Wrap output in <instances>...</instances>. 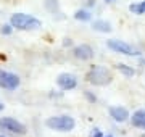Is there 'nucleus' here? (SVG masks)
<instances>
[{
  "label": "nucleus",
  "instance_id": "nucleus-22",
  "mask_svg": "<svg viewBox=\"0 0 145 137\" xmlns=\"http://www.w3.org/2000/svg\"><path fill=\"white\" fill-rule=\"evenodd\" d=\"M0 137H5V136H3V134H0Z\"/></svg>",
  "mask_w": 145,
  "mask_h": 137
},
{
  "label": "nucleus",
  "instance_id": "nucleus-21",
  "mask_svg": "<svg viewBox=\"0 0 145 137\" xmlns=\"http://www.w3.org/2000/svg\"><path fill=\"white\" fill-rule=\"evenodd\" d=\"M105 2H113V0H105Z\"/></svg>",
  "mask_w": 145,
  "mask_h": 137
},
{
  "label": "nucleus",
  "instance_id": "nucleus-24",
  "mask_svg": "<svg viewBox=\"0 0 145 137\" xmlns=\"http://www.w3.org/2000/svg\"><path fill=\"white\" fill-rule=\"evenodd\" d=\"M142 137H145V134H144V136H142Z\"/></svg>",
  "mask_w": 145,
  "mask_h": 137
},
{
  "label": "nucleus",
  "instance_id": "nucleus-8",
  "mask_svg": "<svg viewBox=\"0 0 145 137\" xmlns=\"http://www.w3.org/2000/svg\"><path fill=\"white\" fill-rule=\"evenodd\" d=\"M72 55H74V58H78L81 61H87V60L93 58V48L89 44H81V45H76L72 48Z\"/></svg>",
  "mask_w": 145,
  "mask_h": 137
},
{
  "label": "nucleus",
  "instance_id": "nucleus-2",
  "mask_svg": "<svg viewBox=\"0 0 145 137\" xmlns=\"http://www.w3.org/2000/svg\"><path fill=\"white\" fill-rule=\"evenodd\" d=\"M86 79L90 82L92 85H99V87H103V85H108L111 81H113V74L110 69H106L105 66H92L89 69Z\"/></svg>",
  "mask_w": 145,
  "mask_h": 137
},
{
  "label": "nucleus",
  "instance_id": "nucleus-14",
  "mask_svg": "<svg viewBox=\"0 0 145 137\" xmlns=\"http://www.w3.org/2000/svg\"><path fill=\"white\" fill-rule=\"evenodd\" d=\"M90 18H92V15L87 10H78L74 13V20H78V21H90Z\"/></svg>",
  "mask_w": 145,
  "mask_h": 137
},
{
  "label": "nucleus",
  "instance_id": "nucleus-15",
  "mask_svg": "<svg viewBox=\"0 0 145 137\" xmlns=\"http://www.w3.org/2000/svg\"><path fill=\"white\" fill-rule=\"evenodd\" d=\"M45 8L48 11L55 13L58 10V0H45Z\"/></svg>",
  "mask_w": 145,
  "mask_h": 137
},
{
  "label": "nucleus",
  "instance_id": "nucleus-7",
  "mask_svg": "<svg viewBox=\"0 0 145 137\" xmlns=\"http://www.w3.org/2000/svg\"><path fill=\"white\" fill-rule=\"evenodd\" d=\"M57 85L61 90L68 92V90L76 89V85H78V79H76V76H74V74L61 73V74H58V78H57Z\"/></svg>",
  "mask_w": 145,
  "mask_h": 137
},
{
  "label": "nucleus",
  "instance_id": "nucleus-18",
  "mask_svg": "<svg viewBox=\"0 0 145 137\" xmlns=\"http://www.w3.org/2000/svg\"><path fill=\"white\" fill-rule=\"evenodd\" d=\"M86 95H87V99L90 102H95V95H90V92H87V90H86Z\"/></svg>",
  "mask_w": 145,
  "mask_h": 137
},
{
  "label": "nucleus",
  "instance_id": "nucleus-11",
  "mask_svg": "<svg viewBox=\"0 0 145 137\" xmlns=\"http://www.w3.org/2000/svg\"><path fill=\"white\" fill-rule=\"evenodd\" d=\"M92 29L99 32H110L111 31V24L108 21H105V20H95L92 23Z\"/></svg>",
  "mask_w": 145,
  "mask_h": 137
},
{
  "label": "nucleus",
  "instance_id": "nucleus-13",
  "mask_svg": "<svg viewBox=\"0 0 145 137\" xmlns=\"http://www.w3.org/2000/svg\"><path fill=\"white\" fill-rule=\"evenodd\" d=\"M129 11L134 13V15H145V0L140 2V3H131Z\"/></svg>",
  "mask_w": 145,
  "mask_h": 137
},
{
  "label": "nucleus",
  "instance_id": "nucleus-12",
  "mask_svg": "<svg viewBox=\"0 0 145 137\" xmlns=\"http://www.w3.org/2000/svg\"><path fill=\"white\" fill-rule=\"evenodd\" d=\"M116 69H118L123 76H126V78H132V76L135 74V69L132 68V66L124 65V63H118V65H116Z\"/></svg>",
  "mask_w": 145,
  "mask_h": 137
},
{
  "label": "nucleus",
  "instance_id": "nucleus-19",
  "mask_svg": "<svg viewBox=\"0 0 145 137\" xmlns=\"http://www.w3.org/2000/svg\"><path fill=\"white\" fill-rule=\"evenodd\" d=\"M65 45H71V39H65Z\"/></svg>",
  "mask_w": 145,
  "mask_h": 137
},
{
  "label": "nucleus",
  "instance_id": "nucleus-16",
  "mask_svg": "<svg viewBox=\"0 0 145 137\" xmlns=\"http://www.w3.org/2000/svg\"><path fill=\"white\" fill-rule=\"evenodd\" d=\"M13 29H15V27H13V26L10 24V23H8V24H3V26H2V29H0V32H2L3 36H10L11 32H13Z\"/></svg>",
  "mask_w": 145,
  "mask_h": 137
},
{
  "label": "nucleus",
  "instance_id": "nucleus-17",
  "mask_svg": "<svg viewBox=\"0 0 145 137\" xmlns=\"http://www.w3.org/2000/svg\"><path fill=\"white\" fill-rule=\"evenodd\" d=\"M90 137H103V134H102V131L100 129H92V132H90Z\"/></svg>",
  "mask_w": 145,
  "mask_h": 137
},
{
  "label": "nucleus",
  "instance_id": "nucleus-10",
  "mask_svg": "<svg viewBox=\"0 0 145 137\" xmlns=\"http://www.w3.org/2000/svg\"><path fill=\"white\" fill-rule=\"evenodd\" d=\"M131 123H132L134 127L145 131V110L134 111V113H132V118H131Z\"/></svg>",
  "mask_w": 145,
  "mask_h": 137
},
{
  "label": "nucleus",
  "instance_id": "nucleus-3",
  "mask_svg": "<svg viewBox=\"0 0 145 137\" xmlns=\"http://www.w3.org/2000/svg\"><path fill=\"white\" fill-rule=\"evenodd\" d=\"M45 126L52 131H58V132H69L74 129L76 126V121L74 118L68 115H58V116H50L47 118L45 121Z\"/></svg>",
  "mask_w": 145,
  "mask_h": 137
},
{
  "label": "nucleus",
  "instance_id": "nucleus-9",
  "mask_svg": "<svg viewBox=\"0 0 145 137\" xmlns=\"http://www.w3.org/2000/svg\"><path fill=\"white\" fill-rule=\"evenodd\" d=\"M110 116L113 118L116 123H124L127 121L131 116H129V111H127V108H124V106H110Z\"/></svg>",
  "mask_w": 145,
  "mask_h": 137
},
{
  "label": "nucleus",
  "instance_id": "nucleus-4",
  "mask_svg": "<svg viewBox=\"0 0 145 137\" xmlns=\"http://www.w3.org/2000/svg\"><path fill=\"white\" fill-rule=\"evenodd\" d=\"M0 131L11 134V136H23L26 132V126L11 116H3L0 118Z\"/></svg>",
  "mask_w": 145,
  "mask_h": 137
},
{
  "label": "nucleus",
  "instance_id": "nucleus-1",
  "mask_svg": "<svg viewBox=\"0 0 145 137\" xmlns=\"http://www.w3.org/2000/svg\"><path fill=\"white\" fill-rule=\"evenodd\" d=\"M10 24L18 31H37L42 27V21L36 16L26 15V13H15L10 18Z\"/></svg>",
  "mask_w": 145,
  "mask_h": 137
},
{
  "label": "nucleus",
  "instance_id": "nucleus-5",
  "mask_svg": "<svg viewBox=\"0 0 145 137\" xmlns=\"http://www.w3.org/2000/svg\"><path fill=\"white\" fill-rule=\"evenodd\" d=\"M110 50H113L114 53H121V55H126V57H137L139 55V50L134 48L132 45L123 42V40H116V39H110L106 42Z\"/></svg>",
  "mask_w": 145,
  "mask_h": 137
},
{
  "label": "nucleus",
  "instance_id": "nucleus-23",
  "mask_svg": "<svg viewBox=\"0 0 145 137\" xmlns=\"http://www.w3.org/2000/svg\"><path fill=\"white\" fill-rule=\"evenodd\" d=\"M106 137H113V136H106Z\"/></svg>",
  "mask_w": 145,
  "mask_h": 137
},
{
  "label": "nucleus",
  "instance_id": "nucleus-20",
  "mask_svg": "<svg viewBox=\"0 0 145 137\" xmlns=\"http://www.w3.org/2000/svg\"><path fill=\"white\" fill-rule=\"evenodd\" d=\"M3 108H5V105H3V103H2V102H0V113H2V111H3Z\"/></svg>",
  "mask_w": 145,
  "mask_h": 137
},
{
  "label": "nucleus",
  "instance_id": "nucleus-6",
  "mask_svg": "<svg viewBox=\"0 0 145 137\" xmlns=\"http://www.w3.org/2000/svg\"><path fill=\"white\" fill-rule=\"evenodd\" d=\"M20 84H21V81H20V76H18V74L0 69V87H2V89L16 90L20 87Z\"/></svg>",
  "mask_w": 145,
  "mask_h": 137
}]
</instances>
